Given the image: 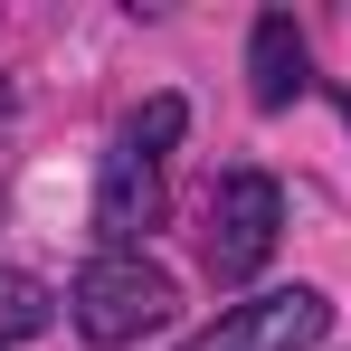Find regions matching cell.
<instances>
[{"mask_svg":"<svg viewBox=\"0 0 351 351\" xmlns=\"http://www.w3.org/2000/svg\"><path fill=\"white\" fill-rule=\"evenodd\" d=\"M285 237V190L266 171H219V190L199 199V266L209 285H247Z\"/></svg>","mask_w":351,"mask_h":351,"instance_id":"cell-3","label":"cell"},{"mask_svg":"<svg viewBox=\"0 0 351 351\" xmlns=\"http://www.w3.org/2000/svg\"><path fill=\"white\" fill-rule=\"evenodd\" d=\"M171 313H180V285H171V266H152L143 247L86 256L76 285H66V323H76V342H95V351H133L143 332H162Z\"/></svg>","mask_w":351,"mask_h":351,"instance_id":"cell-2","label":"cell"},{"mask_svg":"<svg viewBox=\"0 0 351 351\" xmlns=\"http://www.w3.org/2000/svg\"><path fill=\"white\" fill-rule=\"evenodd\" d=\"M190 133V105L180 95H152L143 114L114 123L105 162H95V256H123L162 228V180H171V152Z\"/></svg>","mask_w":351,"mask_h":351,"instance_id":"cell-1","label":"cell"},{"mask_svg":"<svg viewBox=\"0 0 351 351\" xmlns=\"http://www.w3.org/2000/svg\"><path fill=\"white\" fill-rule=\"evenodd\" d=\"M10 105H19V95H10V76H0V114H10Z\"/></svg>","mask_w":351,"mask_h":351,"instance_id":"cell-7","label":"cell"},{"mask_svg":"<svg viewBox=\"0 0 351 351\" xmlns=\"http://www.w3.org/2000/svg\"><path fill=\"white\" fill-rule=\"evenodd\" d=\"M332 332V294L323 285H266L219 304V323H199L180 351H313Z\"/></svg>","mask_w":351,"mask_h":351,"instance_id":"cell-4","label":"cell"},{"mask_svg":"<svg viewBox=\"0 0 351 351\" xmlns=\"http://www.w3.org/2000/svg\"><path fill=\"white\" fill-rule=\"evenodd\" d=\"M48 323H58V294L38 285V276H19V266H0V351L38 342Z\"/></svg>","mask_w":351,"mask_h":351,"instance_id":"cell-6","label":"cell"},{"mask_svg":"<svg viewBox=\"0 0 351 351\" xmlns=\"http://www.w3.org/2000/svg\"><path fill=\"white\" fill-rule=\"evenodd\" d=\"M332 105H342V114H351V86H332Z\"/></svg>","mask_w":351,"mask_h":351,"instance_id":"cell-8","label":"cell"},{"mask_svg":"<svg viewBox=\"0 0 351 351\" xmlns=\"http://www.w3.org/2000/svg\"><path fill=\"white\" fill-rule=\"evenodd\" d=\"M247 95H256V114H285L294 95H313V48L294 29V10H256V29H247Z\"/></svg>","mask_w":351,"mask_h":351,"instance_id":"cell-5","label":"cell"}]
</instances>
